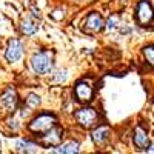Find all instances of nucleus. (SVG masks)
<instances>
[{"instance_id": "nucleus-1", "label": "nucleus", "mask_w": 154, "mask_h": 154, "mask_svg": "<svg viewBox=\"0 0 154 154\" xmlns=\"http://www.w3.org/2000/svg\"><path fill=\"white\" fill-rule=\"evenodd\" d=\"M31 66L37 74H40V75L49 74L51 69H53V54L48 53V51L35 53L31 57Z\"/></svg>"}, {"instance_id": "nucleus-2", "label": "nucleus", "mask_w": 154, "mask_h": 154, "mask_svg": "<svg viewBox=\"0 0 154 154\" xmlns=\"http://www.w3.org/2000/svg\"><path fill=\"white\" fill-rule=\"evenodd\" d=\"M56 125V117L53 114H40L29 123V130L32 133H46Z\"/></svg>"}, {"instance_id": "nucleus-3", "label": "nucleus", "mask_w": 154, "mask_h": 154, "mask_svg": "<svg viewBox=\"0 0 154 154\" xmlns=\"http://www.w3.org/2000/svg\"><path fill=\"white\" fill-rule=\"evenodd\" d=\"M17 102H19V97H17L16 89L8 88L2 93V96H0V109L6 114L14 112L16 108H17Z\"/></svg>"}, {"instance_id": "nucleus-4", "label": "nucleus", "mask_w": 154, "mask_h": 154, "mask_svg": "<svg viewBox=\"0 0 154 154\" xmlns=\"http://www.w3.org/2000/svg\"><path fill=\"white\" fill-rule=\"evenodd\" d=\"M75 119L82 126L85 128H91L94 125H97L99 122V114L96 112V109L93 108H82L75 112Z\"/></svg>"}, {"instance_id": "nucleus-5", "label": "nucleus", "mask_w": 154, "mask_h": 154, "mask_svg": "<svg viewBox=\"0 0 154 154\" xmlns=\"http://www.w3.org/2000/svg\"><path fill=\"white\" fill-rule=\"evenodd\" d=\"M136 17H137V22L142 25V26L148 25V23L154 19L152 8H151V5L146 2V0H142V2H139V5H137V11H136Z\"/></svg>"}, {"instance_id": "nucleus-6", "label": "nucleus", "mask_w": 154, "mask_h": 154, "mask_svg": "<svg viewBox=\"0 0 154 154\" xmlns=\"http://www.w3.org/2000/svg\"><path fill=\"white\" fill-rule=\"evenodd\" d=\"M23 54V45L20 40H17V38H12V40H9L8 46H6V60L8 62H17Z\"/></svg>"}, {"instance_id": "nucleus-7", "label": "nucleus", "mask_w": 154, "mask_h": 154, "mask_svg": "<svg viewBox=\"0 0 154 154\" xmlns=\"http://www.w3.org/2000/svg\"><path fill=\"white\" fill-rule=\"evenodd\" d=\"M62 137H63L62 128H59V126L54 125V126L51 128V130H48L46 134L42 137V142H43V145H46V146H56V145L60 143Z\"/></svg>"}, {"instance_id": "nucleus-8", "label": "nucleus", "mask_w": 154, "mask_h": 154, "mask_svg": "<svg viewBox=\"0 0 154 154\" xmlns=\"http://www.w3.org/2000/svg\"><path fill=\"white\" fill-rule=\"evenodd\" d=\"M75 96L80 102H89L93 97V86L86 82H79L75 85Z\"/></svg>"}, {"instance_id": "nucleus-9", "label": "nucleus", "mask_w": 154, "mask_h": 154, "mask_svg": "<svg viewBox=\"0 0 154 154\" xmlns=\"http://www.w3.org/2000/svg\"><path fill=\"white\" fill-rule=\"evenodd\" d=\"M103 25H105L103 20H102L100 14H97V12H91V14L86 17V20H85V26H86V29L93 31V32L100 31L102 28H103Z\"/></svg>"}, {"instance_id": "nucleus-10", "label": "nucleus", "mask_w": 154, "mask_h": 154, "mask_svg": "<svg viewBox=\"0 0 154 154\" xmlns=\"http://www.w3.org/2000/svg\"><path fill=\"white\" fill-rule=\"evenodd\" d=\"M148 133L143 130L142 126H137L136 128V133H134V143H136V146L137 148H140V149H145V148H148Z\"/></svg>"}, {"instance_id": "nucleus-11", "label": "nucleus", "mask_w": 154, "mask_h": 154, "mask_svg": "<svg viewBox=\"0 0 154 154\" xmlns=\"http://www.w3.org/2000/svg\"><path fill=\"white\" fill-rule=\"evenodd\" d=\"M108 136H109V130H108V128L106 126H100V128H97V130L93 133V140H94V143L102 145L105 140H108Z\"/></svg>"}, {"instance_id": "nucleus-12", "label": "nucleus", "mask_w": 154, "mask_h": 154, "mask_svg": "<svg viewBox=\"0 0 154 154\" xmlns=\"http://www.w3.org/2000/svg\"><path fill=\"white\" fill-rule=\"evenodd\" d=\"M79 142H68V143H63L57 148L53 149V152H69V154H74V152H79Z\"/></svg>"}, {"instance_id": "nucleus-13", "label": "nucleus", "mask_w": 154, "mask_h": 154, "mask_svg": "<svg viewBox=\"0 0 154 154\" xmlns=\"http://www.w3.org/2000/svg\"><path fill=\"white\" fill-rule=\"evenodd\" d=\"M16 149L19 152H35L37 151V145L22 139V140H19V142L16 143Z\"/></svg>"}, {"instance_id": "nucleus-14", "label": "nucleus", "mask_w": 154, "mask_h": 154, "mask_svg": "<svg viewBox=\"0 0 154 154\" xmlns=\"http://www.w3.org/2000/svg\"><path fill=\"white\" fill-rule=\"evenodd\" d=\"M20 29H22V32H23V34H26V35H32V34L37 31V25H34V22H31L29 19H26V20H23V22H22Z\"/></svg>"}, {"instance_id": "nucleus-15", "label": "nucleus", "mask_w": 154, "mask_h": 154, "mask_svg": "<svg viewBox=\"0 0 154 154\" xmlns=\"http://www.w3.org/2000/svg\"><path fill=\"white\" fill-rule=\"evenodd\" d=\"M26 105H28V108H31V109L37 108L38 105H40V97H38L37 94H29L28 99H26Z\"/></svg>"}, {"instance_id": "nucleus-16", "label": "nucleus", "mask_w": 154, "mask_h": 154, "mask_svg": "<svg viewBox=\"0 0 154 154\" xmlns=\"http://www.w3.org/2000/svg\"><path fill=\"white\" fill-rule=\"evenodd\" d=\"M143 54H145L146 62L149 63L151 66H154V46H146L143 49Z\"/></svg>"}, {"instance_id": "nucleus-17", "label": "nucleus", "mask_w": 154, "mask_h": 154, "mask_svg": "<svg viewBox=\"0 0 154 154\" xmlns=\"http://www.w3.org/2000/svg\"><path fill=\"white\" fill-rule=\"evenodd\" d=\"M116 23H117V17H116V16H112V17H111V19L108 20V25H106V26H108V29H109V31L116 28Z\"/></svg>"}, {"instance_id": "nucleus-18", "label": "nucleus", "mask_w": 154, "mask_h": 154, "mask_svg": "<svg viewBox=\"0 0 154 154\" xmlns=\"http://www.w3.org/2000/svg\"><path fill=\"white\" fill-rule=\"evenodd\" d=\"M148 151H149V152H154V143H152V146H151V148H148Z\"/></svg>"}]
</instances>
